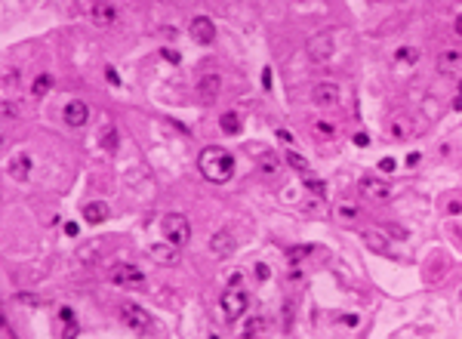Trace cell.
<instances>
[{"instance_id": "6da1fadb", "label": "cell", "mask_w": 462, "mask_h": 339, "mask_svg": "<svg viewBox=\"0 0 462 339\" xmlns=\"http://www.w3.org/2000/svg\"><path fill=\"white\" fill-rule=\"evenodd\" d=\"M198 167L203 173V179H210L216 185H222V182H228L231 176H234V157H231V151L219 148V145H206L201 151Z\"/></svg>"}, {"instance_id": "7a4b0ae2", "label": "cell", "mask_w": 462, "mask_h": 339, "mask_svg": "<svg viewBox=\"0 0 462 339\" xmlns=\"http://www.w3.org/2000/svg\"><path fill=\"white\" fill-rule=\"evenodd\" d=\"M219 308H222L225 321H237L244 318L247 308H250V293L244 287H228L222 296H219Z\"/></svg>"}, {"instance_id": "3957f363", "label": "cell", "mask_w": 462, "mask_h": 339, "mask_svg": "<svg viewBox=\"0 0 462 339\" xmlns=\"http://www.w3.org/2000/svg\"><path fill=\"white\" fill-rule=\"evenodd\" d=\"M164 238L173 244V247H185V244L191 241V222H188V216H182V213L164 216Z\"/></svg>"}, {"instance_id": "277c9868", "label": "cell", "mask_w": 462, "mask_h": 339, "mask_svg": "<svg viewBox=\"0 0 462 339\" xmlns=\"http://www.w3.org/2000/svg\"><path fill=\"white\" fill-rule=\"evenodd\" d=\"M120 321L130 327L133 333H151L154 330V321L142 306H133V302H123L120 306Z\"/></svg>"}, {"instance_id": "5b68a950", "label": "cell", "mask_w": 462, "mask_h": 339, "mask_svg": "<svg viewBox=\"0 0 462 339\" xmlns=\"http://www.w3.org/2000/svg\"><path fill=\"white\" fill-rule=\"evenodd\" d=\"M333 53H336V31H318L315 37L308 40V56L315 62L333 59Z\"/></svg>"}, {"instance_id": "8992f818", "label": "cell", "mask_w": 462, "mask_h": 339, "mask_svg": "<svg viewBox=\"0 0 462 339\" xmlns=\"http://www.w3.org/2000/svg\"><path fill=\"white\" fill-rule=\"evenodd\" d=\"M188 34H191L194 43L213 46V43H216V22H213L210 16H194L191 25H188Z\"/></svg>"}, {"instance_id": "52a82bcc", "label": "cell", "mask_w": 462, "mask_h": 339, "mask_svg": "<svg viewBox=\"0 0 462 339\" xmlns=\"http://www.w3.org/2000/svg\"><path fill=\"white\" fill-rule=\"evenodd\" d=\"M111 280L117 287H123V290H139L145 284V275L139 272L136 265H130V262H123V265H114L111 268Z\"/></svg>"}, {"instance_id": "ba28073f", "label": "cell", "mask_w": 462, "mask_h": 339, "mask_svg": "<svg viewBox=\"0 0 462 339\" xmlns=\"http://www.w3.org/2000/svg\"><path fill=\"white\" fill-rule=\"evenodd\" d=\"M234 250H237L234 231H228V228H219V231H213V238H210V253L216 256V259H225V256H231Z\"/></svg>"}, {"instance_id": "9c48e42d", "label": "cell", "mask_w": 462, "mask_h": 339, "mask_svg": "<svg viewBox=\"0 0 462 339\" xmlns=\"http://www.w3.org/2000/svg\"><path fill=\"white\" fill-rule=\"evenodd\" d=\"M311 99H315V105H320V108H336V105L342 102V90L336 84H315V90H311Z\"/></svg>"}, {"instance_id": "30bf717a", "label": "cell", "mask_w": 462, "mask_h": 339, "mask_svg": "<svg viewBox=\"0 0 462 339\" xmlns=\"http://www.w3.org/2000/svg\"><path fill=\"white\" fill-rule=\"evenodd\" d=\"M357 188H361V194L370 197V201H388V197H391L388 182L376 179V176H364L361 182H357Z\"/></svg>"}, {"instance_id": "8fae6325", "label": "cell", "mask_w": 462, "mask_h": 339, "mask_svg": "<svg viewBox=\"0 0 462 339\" xmlns=\"http://www.w3.org/2000/svg\"><path fill=\"white\" fill-rule=\"evenodd\" d=\"M62 118L68 126H84L89 121V108H87V102H80V99H71L62 108Z\"/></svg>"}, {"instance_id": "7c38bea8", "label": "cell", "mask_w": 462, "mask_h": 339, "mask_svg": "<svg viewBox=\"0 0 462 339\" xmlns=\"http://www.w3.org/2000/svg\"><path fill=\"white\" fill-rule=\"evenodd\" d=\"M148 256H151L154 262H160V265H179V247H173L170 241L151 244V247H148Z\"/></svg>"}, {"instance_id": "4fadbf2b", "label": "cell", "mask_w": 462, "mask_h": 339, "mask_svg": "<svg viewBox=\"0 0 462 339\" xmlns=\"http://www.w3.org/2000/svg\"><path fill=\"white\" fill-rule=\"evenodd\" d=\"M388 133L395 136V139H407L413 136V118H407V114H391L388 118Z\"/></svg>"}, {"instance_id": "5bb4252c", "label": "cell", "mask_w": 462, "mask_h": 339, "mask_svg": "<svg viewBox=\"0 0 462 339\" xmlns=\"http://www.w3.org/2000/svg\"><path fill=\"white\" fill-rule=\"evenodd\" d=\"M108 216H111V207L105 201H92V204L84 207V219L89 222V225H102Z\"/></svg>"}, {"instance_id": "9a60e30c", "label": "cell", "mask_w": 462, "mask_h": 339, "mask_svg": "<svg viewBox=\"0 0 462 339\" xmlns=\"http://www.w3.org/2000/svg\"><path fill=\"white\" fill-rule=\"evenodd\" d=\"M89 19L96 22V25H111V22L117 19V9H114L111 3H102V0H99V3L89 6Z\"/></svg>"}, {"instance_id": "2e32d148", "label": "cell", "mask_w": 462, "mask_h": 339, "mask_svg": "<svg viewBox=\"0 0 462 339\" xmlns=\"http://www.w3.org/2000/svg\"><path fill=\"white\" fill-rule=\"evenodd\" d=\"M456 68H462V53H456V50L437 53V71L441 74H450V71H456Z\"/></svg>"}, {"instance_id": "e0dca14e", "label": "cell", "mask_w": 462, "mask_h": 339, "mask_svg": "<svg viewBox=\"0 0 462 339\" xmlns=\"http://www.w3.org/2000/svg\"><path fill=\"white\" fill-rule=\"evenodd\" d=\"M28 173H31V157H28V154H16L13 160H9V176H13V179L25 182Z\"/></svg>"}, {"instance_id": "ac0fdd59", "label": "cell", "mask_w": 462, "mask_h": 339, "mask_svg": "<svg viewBox=\"0 0 462 339\" xmlns=\"http://www.w3.org/2000/svg\"><path fill=\"white\" fill-rule=\"evenodd\" d=\"M99 142H102V148H105V151H117L120 136H117V126H114L111 121L102 123V136H99Z\"/></svg>"}, {"instance_id": "d6986e66", "label": "cell", "mask_w": 462, "mask_h": 339, "mask_svg": "<svg viewBox=\"0 0 462 339\" xmlns=\"http://www.w3.org/2000/svg\"><path fill=\"white\" fill-rule=\"evenodd\" d=\"M219 87H222V80H219V74H213V71H210V74H203V77H201V84H198V90L203 92V99H213L216 92H219Z\"/></svg>"}, {"instance_id": "ffe728a7", "label": "cell", "mask_w": 462, "mask_h": 339, "mask_svg": "<svg viewBox=\"0 0 462 339\" xmlns=\"http://www.w3.org/2000/svg\"><path fill=\"white\" fill-rule=\"evenodd\" d=\"M287 163H290V167H293V170H296L302 179H305V176H311V167H308V160H305L302 154H299L296 148H290V151H287Z\"/></svg>"}, {"instance_id": "44dd1931", "label": "cell", "mask_w": 462, "mask_h": 339, "mask_svg": "<svg viewBox=\"0 0 462 339\" xmlns=\"http://www.w3.org/2000/svg\"><path fill=\"white\" fill-rule=\"evenodd\" d=\"M311 253H315V247H311V244H299V247H290V253H287V259H290V268H299V265H302V259H308Z\"/></svg>"}, {"instance_id": "7402d4cb", "label": "cell", "mask_w": 462, "mask_h": 339, "mask_svg": "<svg viewBox=\"0 0 462 339\" xmlns=\"http://www.w3.org/2000/svg\"><path fill=\"white\" fill-rule=\"evenodd\" d=\"M219 126H222V133H228V136H237L240 133V118L234 111H225L222 118H219Z\"/></svg>"}, {"instance_id": "603a6c76", "label": "cell", "mask_w": 462, "mask_h": 339, "mask_svg": "<svg viewBox=\"0 0 462 339\" xmlns=\"http://www.w3.org/2000/svg\"><path fill=\"white\" fill-rule=\"evenodd\" d=\"M268 327V321L262 318V314H256V318H250V321H244V327H240V333H244V339H253L259 330H265Z\"/></svg>"}, {"instance_id": "cb8c5ba5", "label": "cell", "mask_w": 462, "mask_h": 339, "mask_svg": "<svg viewBox=\"0 0 462 339\" xmlns=\"http://www.w3.org/2000/svg\"><path fill=\"white\" fill-rule=\"evenodd\" d=\"M50 90H53V74H37V77H34V84H31V92H34V96H37V99H40V96H46V92H50Z\"/></svg>"}, {"instance_id": "d4e9b609", "label": "cell", "mask_w": 462, "mask_h": 339, "mask_svg": "<svg viewBox=\"0 0 462 339\" xmlns=\"http://www.w3.org/2000/svg\"><path fill=\"white\" fill-rule=\"evenodd\" d=\"M277 163H281V160H277V154H274V151H265V154L259 157V167H262V173H265V176H274V173L281 170Z\"/></svg>"}, {"instance_id": "484cf974", "label": "cell", "mask_w": 462, "mask_h": 339, "mask_svg": "<svg viewBox=\"0 0 462 339\" xmlns=\"http://www.w3.org/2000/svg\"><path fill=\"white\" fill-rule=\"evenodd\" d=\"M305 185H308V188H311V191H315V194H320V197H323V194H327V185H323L320 179H315V176H305Z\"/></svg>"}, {"instance_id": "4316f807", "label": "cell", "mask_w": 462, "mask_h": 339, "mask_svg": "<svg viewBox=\"0 0 462 339\" xmlns=\"http://www.w3.org/2000/svg\"><path fill=\"white\" fill-rule=\"evenodd\" d=\"M398 59H401V62H416V59H419V50H410V46H404V50H398Z\"/></svg>"}, {"instance_id": "83f0119b", "label": "cell", "mask_w": 462, "mask_h": 339, "mask_svg": "<svg viewBox=\"0 0 462 339\" xmlns=\"http://www.w3.org/2000/svg\"><path fill=\"white\" fill-rule=\"evenodd\" d=\"M0 114H3V121H16L19 118V108L13 102H3V108H0Z\"/></svg>"}, {"instance_id": "f1b7e54d", "label": "cell", "mask_w": 462, "mask_h": 339, "mask_svg": "<svg viewBox=\"0 0 462 339\" xmlns=\"http://www.w3.org/2000/svg\"><path fill=\"white\" fill-rule=\"evenodd\" d=\"M77 330H80L77 321H68V324H65V330H62V339H77Z\"/></svg>"}, {"instance_id": "f546056e", "label": "cell", "mask_w": 462, "mask_h": 339, "mask_svg": "<svg viewBox=\"0 0 462 339\" xmlns=\"http://www.w3.org/2000/svg\"><path fill=\"white\" fill-rule=\"evenodd\" d=\"M395 167H398V163L391 160V157H382V160H379V170H382V173H395Z\"/></svg>"}, {"instance_id": "4dcf8cb0", "label": "cell", "mask_w": 462, "mask_h": 339, "mask_svg": "<svg viewBox=\"0 0 462 339\" xmlns=\"http://www.w3.org/2000/svg\"><path fill=\"white\" fill-rule=\"evenodd\" d=\"M339 216H345V219H354V216H357V210H354L351 204H342V207H339Z\"/></svg>"}, {"instance_id": "1f68e13d", "label": "cell", "mask_w": 462, "mask_h": 339, "mask_svg": "<svg viewBox=\"0 0 462 339\" xmlns=\"http://www.w3.org/2000/svg\"><path fill=\"white\" fill-rule=\"evenodd\" d=\"M256 277H259V280H268V277H271V268H268V265H256Z\"/></svg>"}, {"instance_id": "d6a6232c", "label": "cell", "mask_w": 462, "mask_h": 339, "mask_svg": "<svg viewBox=\"0 0 462 339\" xmlns=\"http://www.w3.org/2000/svg\"><path fill=\"white\" fill-rule=\"evenodd\" d=\"M19 302H25V306H40V299H37V296H31V293H22Z\"/></svg>"}, {"instance_id": "836d02e7", "label": "cell", "mask_w": 462, "mask_h": 339, "mask_svg": "<svg viewBox=\"0 0 462 339\" xmlns=\"http://www.w3.org/2000/svg\"><path fill=\"white\" fill-rule=\"evenodd\" d=\"M59 318H62L65 324H68V321H77V318H74V311H71V308H65V306L59 308Z\"/></svg>"}, {"instance_id": "e575fe53", "label": "cell", "mask_w": 462, "mask_h": 339, "mask_svg": "<svg viewBox=\"0 0 462 339\" xmlns=\"http://www.w3.org/2000/svg\"><path fill=\"white\" fill-rule=\"evenodd\" d=\"M105 77L111 80V84H117V87H120V74L114 71V68H105Z\"/></svg>"}, {"instance_id": "d590c367", "label": "cell", "mask_w": 462, "mask_h": 339, "mask_svg": "<svg viewBox=\"0 0 462 339\" xmlns=\"http://www.w3.org/2000/svg\"><path fill=\"white\" fill-rule=\"evenodd\" d=\"M354 145L367 148V145H370V136H367V133H357V136H354Z\"/></svg>"}, {"instance_id": "8d00e7d4", "label": "cell", "mask_w": 462, "mask_h": 339, "mask_svg": "<svg viewBox=\"0 0 462 339\" xmlns=\"http://www.w3.org/2000/svg\"><path fill=\"white\" fill-rule=\"evenodd\" d=\"M262 87L271 90V68H265V71H262Z\"/></svg>"}, {"instance_id": "74e56055", "label": "cell", "mask_w": 462, "mask_h": 339, "mask_svg": "<svg viewBox=\"0 0 462 339\" xmlns=\"http://www.w3.org/2000/svg\"><path fill=\"white\" fill-rule=\"evenodd\" d=\"M277 139H281V142H287V145H290V142H293V133H287V130H277Z\"/></svg>"}, {"instance_id": "f35d334b", "label": "cell", "mask_w": 462, "mask_h": 339, "mask_svg": "<svg viewBox=\"0 0 462 339\" xmlns=\"http://www.w3.org/2000/svg\"><path fill=\"white\" fill-rule=\"evenodd\" d=\"M164 56H167L170 62H179V53H176V50H164Z\"/></svg>"}, {"instance_id": "ab89813d", "label": "cell", "mask_w": 462, "mask_h": 339, "mask_svg": "<svg viewBox=\"0 0 462 339\" xmlns=\"http://www.w3.org/2000/svg\"><path fill=\"white\" fill-rule=\"evenodd\" d=\"M65 231H68V235L74 238V235H77V222H68V225H65Z\"/></svg>"}, {"instance_id": "60d3db41", "label": "cell", "mask_w": 462, "mask_h": 339, "mask_svg": "<svg viewBox=\"0 0 462 339\" xmlns=\"http://www.w3.org/2000/svg\"><path fill=\"white\" fill-rule=\"evenodd\" d=\"M453 108H456V111H462V96H459V99L453 102Z\"/></svg>"}, {"instance_id": "b9f144b4", "label": "cell", "mask_w": 462, "mask_h": 339, "mask_svg": "<svg viewBox=\"0 0 462 339\" xmlns=\"http://www.w3.org/2000/svg\"><path fill=\"white\" fill-rule=\"evenodd\" d=\"M456 31H459V34H462V16H459V22H456Z\"/></svg>"}, {"instance_id": "7bdbcfd3", "label": "cell", "mask_w": 462, "mask_h": 339, "mask_svg": "<svg viewBox=\"0 0 462 339\" xmlns=\"http://www.w3.org/2000/svg\"><path fill=\"white\" fill-rule=\"evenodd\" d=\"M210 339H219V336H210Z\"/></svg>"}]
</instances>
